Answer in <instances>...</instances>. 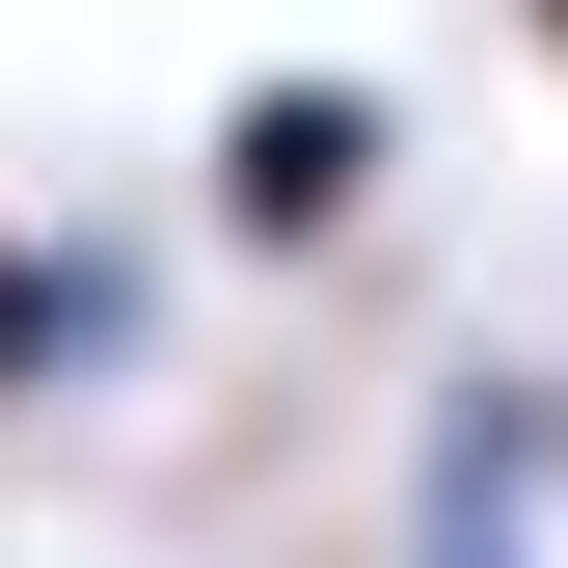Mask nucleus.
<instances>
[{"mask_svg": "<svg viewBox=\"0 0 568 568\" xmlns=\"http://www.w3.org/2000/svg\"><path fill=\"white\" fill-rule=\"evenodd\" d=\"M406 568H568V379H541V352H460V379H434Z\"/></svg>", "mask_w": 568, "mask_h": 568, "instance_id": "2", "label": "nucleus"}, {"mask_svg": "<svg viewBox=\"0 0 568 568\" xmlns=\"http://www.w3.org/2000/svg\"><path fill=\"white\" fill-rule=\"evenodd\" d=\"M190 190H217V271H325V244L406 190V82H352V54H271V82L217 109V163H190Z\"/></svg>", "mask_w": 568, "mask_h": 568, "instance_id": "1", "label": "nucleus"}, {"mask_svg": "<svg viewBox=\"0 0 568 568\" xmlns=\"http://www.w3.org/2000/svg\"><path fill=\"white\" fill-rule=\"evenodd\" d=\"M163 352V271L135 244H54L28 190H0V406H82V379H135Z\"/></svg>", "mask_w": 568, "mask_h": 568, "instance_id": "3", "label": "nucleus"}, {"mask_svg": "<svg viewBox=\"0 0 568 568\" xmlns=\"http://www.w3.org/2000/svg\"><path fill=\"white\" fill-rule=\"evenodd\" d=\"M515 54H541V82H568V0H515Z\"/></svg>", "mask_w": 568, "mask_h": 568, "instance_id": "4", "label": "nucleus"}]
</instances>
